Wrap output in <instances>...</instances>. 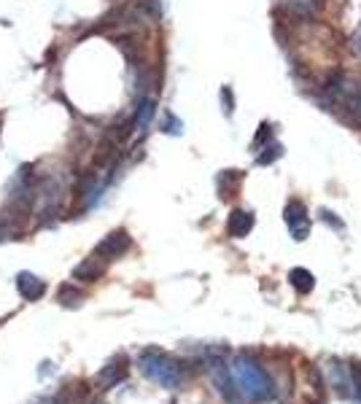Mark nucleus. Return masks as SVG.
I'll return each mask as SVG.
<instances>
[{"instance_id": "nucleus-10", "label": "nucleus", "mask_w": 361, "mask_h": 404, "mask_svg": "<svg viewBox=\"0 0 361 404\" xmlns=\"http://www.w3.org/2000/svg\"><path fill=\"white\" fill-rule=\"evenodd\" d=\"M84 302V294L76 291L73 286H62L60 288V304H68V307H79Z\"/></svg>"}, {"instance_id": "nucleus-12", "label": "nucleus", "mask_w": 361, "mask_h": 404, "mask_svg": "<svg viewBox=\"0 0 361 404\" xmlns=\"http://www.w3.org/2000/svg\"><path fill=\"white\" fill-rule=\"evenodd\" d=\"M180 130H183V124H180L176 116H167V124H164V132H170V135H178Z\"/></svg>"}, {"instance_id": "nucleus-5", "label": "nucleus", "mask_w": 361, "mask_h": 404, "mask_svg": "<svg viewBox=\"0 0 361 404\" xmlns=\"http://www.w3.org/2000/svg\"><path fill=\"white\" fill-rule=\"evenodd\" d=\"M17 288H20L24 302H38L40 297L46 294V283L40 281L38 275H33V272H20L17 275Z\"/></svg>"}, {"instance_id": "nucleus-11", "label": "nucleus", "mask_w": 361, "mask_h": 404, "mask_svg": "<svg viewBox=\"0 0 361 404\" xmlns=\"http://www.w3.org/2000/svg\"><path fill=\"white\" fill-rule=\"evenodd\" d=\"M151 116H154V100H143L141 108H138V116H135V119H138V124H141V127H146V124L151 121Z\"/></svg>"}, {"instance_id": "nucleus-4", "label": "nucleus", "mask_w": 361, "mask_h": 404, "mask_svg": "<svg viewBox=\"0 0 361 404\" xmlns=\"http://www.w3.org/2000/svg\"><path fill=\"white\" fill-rule=\"evenodd\" d=\"M286 224H289L294 240H305V235L310 232V219H307V210L300 200H291L286 205Z\"/></svg>"}, {"instance_id": "nucleus-8", "label": "nucleus", "mask_w": 361, "mask_h": 404, "mask_svg": "<svg viewBox=\"0 0 361 404\" xmlns=\"http://www.w3.org/2000/svg\"><path fill=\"white\" fill-rule=\"evenodd\" d=\"M102 259H98V256H92V259H86L84 264H79L76 270H73V278L76 281H98L102 275Z\"/></svg>"}, {"instance_id": "nucleus-2", "label": "nucleus", "mask_w": 361, "mask_h": 404, "mask_svg": "<svg viewBox=\"0 0 361 404\" xmlns=\"http://www.w3.org/2000/svg\"><path fill=\"white\" fill-rule=\"evenodd\" d=\"M232 378H235V383L240 385L243 396L251 399V402H264V399L272 396V383H270L267 372H264L256 362L245 359V356H240V359L235 362V366H232Z\"/></svg>"}, {"instance_id": "nucleus-9", "label": "nucleus", "mask_w": 361, "mask_h": 404, "mask_svg": "<svg viewBox=\"0 0 361 404\" xmlns=\"http://www.w3.org/2000/svg\"><path fill=\"white\" fill-rule=\"evenodd\" d=\"M289 281H291V286L300 291V294H307L310 288H313V283H316V278L307 272V270H302V267H297V270H291V275H289Z\"/></svg>"}, {"instance_id": "nucleus-3", "label": "nucleus", "mask_w": 361, "mask_h": 404, "mask_svg": "<svg viewBox=\"0 0 361 404\" xmlns=\"http://www.w3.org/2000/svg\"><path fill=\"white\" fill-rule=\"evenodd\" d=\"M130 251V235L127 232H111L105 240L95 248V256L98 259H102V262H111V259H119V256H124Z\"/></svg>"}, {"instance_id": "nucleus-1", "label": "nucleus", "mask_w": 361, "mask_h": 404, "mask_svg": "<svg viewBox=\"0 0 361 404\" xmlns=\"http://www.w3.org/2000/svg\"><path fill=\"white\" fill-rule=\"evenodd\" d=\"M138 366L146 378H151L154 383L164 388H178L183 383V366L176 359H170L167 353H162L157 348H148L138 356Z\"/></svg>"}, {"instance_id": "nucleus-13", "label": "nucleus", "mask_w": 361, "mask_h": 404, "mask_svg": "<svg viewBox=\"0 0 361 404\" xmlns=\"http://www.w3.org/2000/svg\"><path fill=\"white\" fill-rule=\"evenodd\" d=\"M221 102L226 105V114H232V105H235V102H232V89H229V86L221 89Z\"/></svg>"}, {"instance_id": "nucleus-6", "label": "nucleus", "mask_w": 361, "mask_h": 404, "mask_svg": "<svg viewBox=\"0 0 361 404\" xmlns=\"http://www.w3.org/2000/svg\"><path fill=\"white\" fill-rule=\"evenodd\" d=\"M124 378H127V366H124V359L119 356V359H114V362H108L105 366H102V372H100V378H98V380H100L102 385H108V388H111V385L121 383Z\"/></svg>"}, {"instance_id": "nucleus-7", "label": "nucleus", "mask_w": 361, "mask_h": 404, "mask_svg": "<svg viewBox=\"0 0 361 404\" xmlns=\"http://www.w3.org/2000/svg\"><path fill=\"white\" fill-rule=\"evenodd\" d=\"M251 226H254V216L248 210H235L229 216V224H226V229H229L232 238H245L251 232Z\"/></svg>"}]
</instances>
